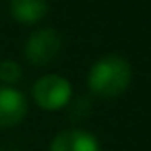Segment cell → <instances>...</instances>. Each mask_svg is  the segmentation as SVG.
Instances as JSON below:
<instances>
[{
	"label": "cell",
	"mask_w": 151,
	"mask_h": 151,
	"mask_svg": "<svg viewBox=\"0 0 151 151\" xmlns=\"http://www.w3.org/2000/svg\"><path fill=\"white\" fill-rule=\"evenodd\" d=\"M130 81H132V66L120 54H108L97 58L87 73L89 91L104 99L120 97L128 89Z\"/></svg>",
	"instance_id": "6da1fadb"
},
{
	"label": "cell",
	"mask_w": 151,
	"mask_h": 151,
	"mask_svg": "<svg viewBox=\"0 0 151 151\" xmlns=\"http://www.w3.org/2000/svg\"><path fill=\"white\" fill-rule=\"evenodd\" d=\"M33 101L46 112H58L66 108L73 99V85L66 77L50 73L40 77L31 87Z\"/></svg>",
	"instance_id": "7a4b0ae2"
},
{
	"label": "cell",
	"mask_w": 151,
	"mask_h": 151,
	"mask_svg": "<svg viewBox=\"0 0 151 151\" xmlns=\"http://www.w3.org/2000/svg\"><path fill=\"white\" fill-rule=\"evenodd\" d=\"M25 58L33 66H48L62 52V37L56 29L44 27L33 31L25 42Z\"/></svg>",
	"instance_id": "3957f363"
},
{
	"label": "cell",
	"mask_w": 151,
	"mask_h": 151,
	"mask_svg": "<svg viewBox=\"0 0 151 151\" xmlns=\"http://www.w3.org/2000/svg\"><path fill=\"white\" fill-rule=\"evenodd\" d=\"M27 116V97L17 87L0 85V128H13Z\"/></svg>",
	"instance_id": "277c9868"
},
{
	"label": "cell",
	"mask_w": 151,
	"mask_h": 151,
	"mask_svg": "<svg viewBox=\"0 0 151 151\" xmlns=\"http://www.w3.org/2000/svg\"><path fill=\"white\" fill-rule=\"evenodd\" d=\"M48 151H101L99 141L85 128H68L58 132Z\"/></svg>",
	"instance_id": "5b68a950"
},
{
	"label": "cell",
	"mask_w": 151,
	"mask_h": 151,
	"mask_svg": "<svg viewBox=\"0 0 151 151\" xmlns=\"http://www.w3.org/2000/svg\"><path fill=\"white\" fill-rule=\"evenodd\" d=\"M48 0H11V17L21 25H35L48 15Z\"/></svg>",
	"instance_id": "8992f818"
},
{
	"label": "cell",
	"mask_w": 151,
	"mask_h": 151,
	"mask_svg": "<svg viewBox=\"0 0 151 151\" xmlns=\"http://www.w3.org/2000/svg\"><path fill=\"white\" fill-rule=\"evenodd\" d=\"M23 77V68L17 60H0V85L15 87Z\"/></svg>",
	"instance_id": "52a82bcc"
},
{
	"label": "cell",
	"mask_w": 151,
	"mask_h": 151,
	"mask_svg": "<svg viewBox=\"0 0 151 151\" xmlns=\"http://www.w3.org/2000/svg\"><path fill=\"white\" fill-rule=\"evenodd\" d=\"M0 151H2V149H0Z\"/></svg>",
	"instance_id": "ba28073f"
}]
</instances>
